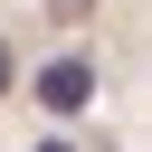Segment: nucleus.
I'll list each match as a JSON object with an SVG mask.
<instances>
[{"label":"nucleus","instance_id":"f03ea898","mask_svg":"<svg viewBox=\"0 0 152 152\" xmlns=\"http://www.w3.org/2000/svg\"><path fill=\"white\" fill-rule=\"evenodd\" d=\"M48 10H57V19H95V0H48Z\"/></svg>","mask_w":152,"mask_h":152},{"label":"nucleus","instance_id":"20e7f679","mask_svg":"<svg viewBox=\"0 0 152 152\" xmlns=\"http://www.w3.org/2000/svg\"><path fill=\"white\" fill-rule=\"evenodd\" d=\"M38 152H76V142H38Z\"/></svg>","mask_w":152,"mask_h":152},{"label":"nucleus","instance_id":"f257e3e1","mask_svg":"<svg viewBox=\"0 0 152 152\" xmlns=\"http://www.w3.org/2000/svg\"><path fill=\"white\" fill-rule=\"evenodd\" d=\"M38 104H48V114H86V104H95V66H86V57L38 66Z\"/></svg>","mask_w":152,"mask_h":152},{"label":"nucleus","instance_id":"7ed1b4c3","mask_svg":"<svg viewBox=\"0 0 152 152\" xmlns=\"http://www.w3.org/2000/svg\"><path fill=\"white\" fill-rule=\"evenodd\" d=\"M10 76H19V57H10V38H0V95H10Z\"/></svg>","mask_w":152,"mask_h":152}]
</instances>
